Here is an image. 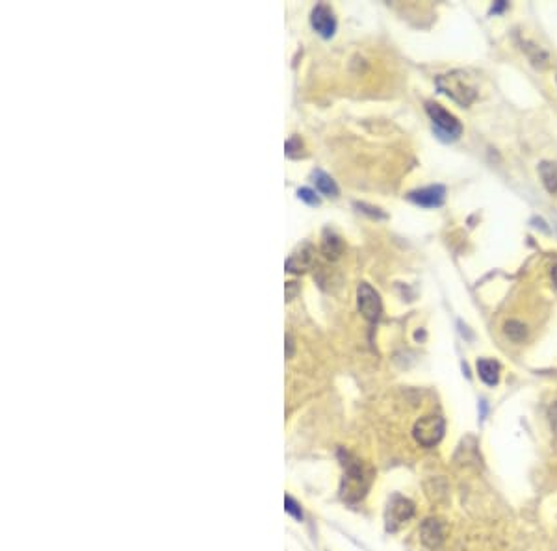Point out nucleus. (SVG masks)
Instances as JSON below:
<instances>
[{
	"mask_svg": "<svg viewBox=\"0 0 557 551\" xmlns=\"http://www.w3.org/2000/svg\"><path fill=\"white\" fill-rule=\"evenodd\" d=\"M310 25L321 38L331 39L336 32V17H334L333 10L325 4L314 6L312 13H310Z\"/></svg>",
	"mask_w": 557,
	"mask_h": 551,
	"instance_id": "7",
	"label": "nucleus"
},
{
	"mask_svg": "<svg viewBox=\"0 0 557 551\" xmlns=\"http://www.w3.org/2000/svg\"><path fill=\"white\" fill-rule=\"evenodd\" d=\"M297 292H299L297 282H286V301H292Z\"/></svg>",
	"mask_w": 557,
	"mask_h": 551,
	"instance_id": "20",
	"label": "nucleus"
},
{
	"mask_svg": "<svg viewBox=\"0 0 557 551\" xmlns=\"http://www.w3.org/2000/svg\"><path fill=\"white\" fill-rule=\"evenodd\" d=\"M548 418H550L552 429H554V433L557 435V403H554L550 407V411H548Z\"/></svg>",
	"mask_w": 557,
	"mask_h": 551,
	"instance_id": "21",
	"label": "nucleus"
},
{
	"mask_svg": "<svg viewBox=\"0 0 557 551\" xmlns=\"http://www.w3.org/2000/svg\"><path fill=\"white\" fill-rule=\"evenodd\" d=\"M284 511L288 514H292L295 520H303L301 507H299V503H297L292 496H286V498H284Z\"/></svg>",
	"mask_w": 557,
	"mask_h": 551,
	"instance_id": "18",
	"label": "nucleus"
},
{
	"mask_svg": "<svg viewBox=\"0 0 557 551\" xmlns=\"http://www.w3.org/2000/svg\"><path fill=\"white\" fill-rule=\"evenodd\" d=\"M428 110V116H430L431 123H433V129H435L436 136L444 141H455L459 136L462 134V127L459 119L449 114L448 110H444L441 104L436 103H428L425 104Z\"/></svg>",
	"mask_w": 557,
	"mask_h": 551,
	"instance_id": "3",
	"label": "nucleus"
},
{
	"mask_svg": "<svg viewBox=\"0 0 557 551\" xmlns=\"http://www.w3.org/2000/svg\"><path fill=\"white\" fill-rule=\"evenodd\" d=\"M357 208H359L360 212H364V214H368V216H371V218H379V219H384L386 216H384L383 212L379 210V208H373V206H368L364 205V203H357Z\"/></svg>",
	"mask_w": 557,
	"mask_h": 551,
	"instance_id": "19",
	"label": "nucleus"
},
{
	"mask_svg": "<svg viewBox=\"0 0 557 551\" xmlns=\"http://www.w3.org/2000/svg\"><path fill=\"white\" fill-rule=\"evenodd\" d=\"M414 440L423 448H435L444 436V420L441 416H423L414 423Z\"/></svg>",
	"mask_w": 557,
	"mask_h": 551,
	"instance_id": "4",
	"label": "nucleus"
},
{
	"mask_svg": "<svg viewBox=\"0 0 557 551\" xmlns=\"http://www.w3.org/2000/svg\"><path fill=\"white\" fill-rule=\"evenodd\" d=\"M297 197L303 201V203H307L308 206H318L320 205V197L316 195V192L314 190H310V188H299L297 190Z\"/></svg>",
	"mask_w": 557,
	"mask_h": 551,
	"instance_id": "17",
	"label": "nucleus"
},
{
	"mask_svg": "<svg viewBox=\"0 0 557 551\" xmlns=\"http://www.w3.org/2000/svg\"><path fill=\"white\" fill-rule=\"evenodd\" d=\"M312 179H314V184H316V190L321 193V195H325V197H333V199H336L338 197V186H336V182H334L331 177L327 173H323V171H314L312 173Z\"/></svg>",
	"mask_w": 557,
	"mask_h": 551,
	"instance_id": "13",
	"label": "nucleus"
},
{
	"mask_svg": "<svg viewBox=\"0 0 557 551\" xmlns=\"http://www.w3.org/2000/svg\"><path fill=\"white\" fill-rule=\"evenodd\" d=\"M357 307H359L360 314L371 323H375L383 312L381 297L368 282H360L359 288H357Z\"/></svg>",
	"mask_w": 557,
	"mask_h": 551,
	"instance_id": "5",
	"label": "nucleus"
},
{
	"mask_svg": "<svg viewBox=\"0 0 557 551\" xmlns=\"http://www.w3.org/2000/svg\"><path fill=\"white\" fill-rule=\"evenodd\" d=\"M344 483H342V498L349 503H355L364 498L368 485H370V475L366 474L364 468L360 466V462L349 461V457L346 455L344 461Z\"/></svg>",
	"mask_w": 557,
	"mask_h": 551,
	"instance_id": "2",
	"label": "nucleus"
},
{
	"mask_svg": "<svg viewBox=\"0 0 557 551\" xmlns=\"http://www.w3.org/2000/svg\"><path fill=\"white\" fill-rule=\"evenodd\" d=\"M436 88L461 106H470L478 97V90L465 71H451L448 75H441L436 78Z\"/></svg>",
	"mask_w": 557,
	"mask_h": 551,
	"instance_id": "1",
	"label": "nucleus"
},
{
	"mask_svg": "<svg viewBox=\"0 0 557 551\" xmlns=\"http://www.w3.org/2000/svg\"><path fill=\"white\" fill-rule=\"evenodd\" d=\"M314 262V247L310 244H303L299 245L297 249L292 253L284 264V268L290 273H303L307 271Z\"/></svg>",
	"mask_w": 557,
	"mask_h": 551,
	"instance_id": "10",
	"label": "nucleus"
},
{
	"mask_svg": "<svg viewBox=\"0 0 557 551\" xmlns=\"http://www.w3.org/2000/svg\"><path fill=\"white\" fill-rule=\"evenodd\" d=\"M284 151H286V156L288 158H299L303 154V141L297 138V136H292L286 145H284Z\"/></svg>",
	"mask_w": 557,
	"mask_h": 551,
	"instance_id": "16",
	"label": "nucleus"
},
{
	"mask_svg": "<svg viewBox=\"0 0 557 551\" xmlns=\"http://www.w3.org/2000/svg\"><path fill=\"white\" fill-rule=\"evenodd\" d=\"M412 516H414V503L401 496H394L386 509V529L392 533L397 531Z\"/></svg>",
	"mask_w": 557,
	"mask_h": 551,
	"instance_id": "6",
	"label": "nucleus"
},
{
	"mask_svg": "<svg viewBox=\"0 0 557 551\" xmlns=\"http://www.w3.org/2000/svg\"><path fill=\"white\" fill-rule=\"evenodd\" d=\"M506 334L512 342H524L525 334H528V329H525V325H522L520 321H507Z\"/></svg>",
	"mask_w": 557,
	"mask_h": 551,
	"instance_id": "15",
	"label": "nucleus"
},
{
	"mask_svg": "<svg viewBox=\"0 0 557 551\" xmlns=\"http://www.w3.org/2000/svg\"><path fill=\"white\" fill-rule=\"evenodd\" d=\"M409 201L417 203L420 206H425V208H436L444 203V197H446V188L444 186H428L422 188V190H417V192H410Z\"/></svg>",
	"mask_w": 557,
	"mask_h": 551,
	"instance_id": "9",
	"label": "nucleus"
},
{
	"mask_svg": "<svg viewBox=\"0 0 557 551\" xmlns=\"http://www.w3.org/2000/svg\"><path fill=\"white\" fill-rule=\"evenodd\" d=\"M321 253L323 257L329 258V260H338L340 255L344 253V242L342 238L336 234L331 229H325L323 231V236H321Z\"/></svg>",
	"mask_w": 557,
	"mask_h": 551,
	"instance_id": "11",
	"label": "nucleus"
},
{
	"mask_svg": "<svg viewBox=\"0 0 557 551\" xmlns=\"http://www.w3.org/2000/svg\"><path fill=\"white\" fill-rule=\"evenodd\" d=\"M552 281H554V284L557 286V266L552 270Z\"/></svg>",
	"mask_w": 557,
	"mask_h": 551,
	"instance_id": "24",
	"label": "nucleus"
},
{
	"mask_svg": "<svg viewBox=\"0 0 557 551\" xmlns=\"http://www.w3.org/2000/svg\"><path fill=\"white\" fill-rule=\"evenodd\" d=\"M539 175L543 179V184L550 193L557 192V164L556 162H541Z\"/></svg>",
	"mask_w": 557,
	"mask_h": 551,
	"instance_id": "14",
	"label": "nucleus"
},
{
	"mask_svg": "<svg viewBox=\"0 0 557 551\" xmlns=\"http://www.w3.org/2000/svg\"><path fill=\"white\" fill-rule=\"evenodd\" d=\"M506 6H507L506 2H504V0H499V2H498V4H496V6H493V10H491V13H499Z\"/></svg>",
	"mask_w": 557,
	"mask_h": 551,
	"instance_id": "23",
	"label": "nucleus"
},
{
	"mask_svg": "<svg viewBox=\"0 0 557 551\" xmlns=\"http://www.w3.org/2000/svg\"><path fill=\"white\" fill-rule=\"evenodd\" d=\"M446 533H448V527L446 524L438 518H428L420 527V539L428 548L435 550L438 546L444 542L446 539Z\"/></svg>",
	"mask_w": 557,
	"mask_h": 551,
	"instance_id": "8",
	"label": "nucleus"
},
{
	"mask_svg": "<svg viewBox=\"0 0 557 551\" xmlns=\"http://www.w3.org/2000/svg\"><path fill=\"white\" fill-rule=\"evenodd\" d=\"M292 355H294V340L290 334H286V357H292Z\"/></svg>",
	"mask_w": 557,
	"mask_h": 551,
	"instance_id": "22",
	"label": "nucleus"
},
{
	"mask_svg": "<svg viewBox=\"0 0 557 551\" xmlns=\"http://www.w3.org/2000/svg\"><path fill=\"white\" fill-rule=\"evenodd\" d=\"M478 373H480V379L485 385L496 386L499 383V364L496 360H478Z\"/></svg>",
	"mask_w": 557,
	"mask_h": 551,
	"instance_id": "12",
	"label": "nucleus"
}]
</instances>
